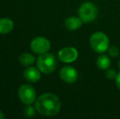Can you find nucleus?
I'll return each mask as SVG.
<instances>
[{"mask_svg":"<svg viewBox=\"0 0 120 119\" xmlns=\"http://www.w3.org/2000/svg\"><path fill=\"white\" fill-rule=\"evenodd\" d=\"M61 103L56 95L47 92L39 95L35 100V108L42 115L48 117L56 116L60 110Z\"/></svg>","mask_w":120,"mask_h":119,"instance_id":"1","label":"nucleus"},{"mask_svg":"<svg viewBox=\"0 0 120 119\" xmlns=\"http://www.w3.org/2000/svg\"><path fill=\"white\" fill-rule=\"evenodd\" d=\"M89 44L92 50L98 54H103L109 47V39L105 33L97 31L90 37Z\"/></svg>","mask_w":120,"mask_h":119,"instance_id":"2","label":"nucleus"},{"mask_svg":"<svg viewBox=\"0 0 120 119\" xmlns=\"http://www.w3.org/2000/svg\"><path fill=\"white\" fill-rule=\"evenodd\" d=\"M37 67L42 73L49 74L54 72L56 67V60L52 53H43L37 59Z\"/></svg>","mask_w":120,"mask_h":119,"instance_id":"3","label":"nucleus"},{"mask_svg":"<svg viewBox=\"0 0 120 119\" xmlns=\"http://www.w3.org/2000/svg\"><path fill=\"white\" fill-rule=\"evenodd\" d=\"M78 14L83 23H91L97 17L98 8L94 3L85 2L79 7Z\"/></svg>","mask_w":120,"mask_h":119,"instance_id":"4","label":"nucleus"},{"mask_svg":"<svg viewBox=\"0 0 120 119\" xmlns=\"http://www.w3.org/2000/svg\"><path fill=\"white\" fill-rule=\"evenodd\" d=\"M18 96L23 104L31 105L36 100V91L30 85L23 84L18 89Z\"/></svg>","mask_w":120,"mask_h":119,"instance_id":"5","label":"nucleus"},{"mask_svg":"<svg viewBox=\"0 0 120 119\" xmlns=\"http://www.w3.org/2000/svg\"><path fill=\"white\" fill-rule=\"evenodd\" d=\"M51 47V43L44 37H37L30 43V49L36 54H43L48 52Z\"/></svg>","mask_w":120,"mask_h":119,"instance_id":"6","label":"nucleus"},{"mask_svg":"<svg viewBox=\"0 0 120 119\" xmlns=\"http://www.w3.org/2000/svg\"><path fill=\"white\" fill-rule=\"evenodd\" d=\"M79 57V51L74 47H66L58 52V58L64 63H73Z\"/></svg>","mask_w":120,"mask_h":119,"instance_id":"7","label":"nucleus"},{"mask_svg":"<svg viewBox=\"0 0 120 119\" xmlns=\"http://www.w3.org/2000/svg\"><path fill=\"white\" fill-rule=\"evenodd\" d=\"M60 78L63 82L66 83H74L79 78V73L72 66L66 65L60 69Z\"/></svg>","mask_w":120,"mask_h":119,"instance_id":"8","label":"nucleus"},{"mask_svg":"<svg viewBox=\"0 0 120 119\" xmlns=\"http://www.w3.org/2000/svg\"><path fill=\"white\" fill-rule=\"evenodd\" d=\"M23 76L29 83H37L41 78V71L38 69V68L28 67L26 69H25Z\"/></svg>","mask_w":120,"mask_h":119,"instance_id":"9","label":"nucleus"},{"mask_svg":"<svg viewBox=\"0 0 120 119\" xmlns=\"http://www.w3.org/2000/svg\"><path fill=\"white\" fill-rule=\"evenodd\" d=\"M82 21L77 16H70L65 21V26L67 29L70 31H74V30L79 29L82 26Z\"/></svg>","mask_w":120,"mask_h":119,"instance_id":"10","label":"nucleus"},{"mask_svg":"<svg viewBox=\"0 0 120 119\" xmlns=\"http://www.w3.org/2000/svg\"><path fill=\"white\" fill-rule=\"evenodd\" d=\"M14 28L13 21L9 18L0 19V34H7L10 33Z\"/></svg>","mask_w":120,"mask_h":119,"instance_id":"11","label":"nucleus"},{"mask_svg":"<svg viewBox=\"0 0 120 119\" xmlns=\"http://www.w3.org/2000/svg\"><path fill=\"white\" fill-rule=\"evenodd\" d=\"M111 65V60L106 55H101L96 60V66L101 70H107Z\"/></svg>","mask_w":120,"mask_h":119,"instance_id":"12","label":"nucleus"},{"mask_svg":"<svg viewBox=\"0 0 120 119\" xmlns=\"http://www.w3.org/2000/svg\"><path fill=\"white\" fill-rule=\"evenodd\" d=\"M19 61L24 66H30V65H33L35 62V58L33 55H31L30 53H23L20 56Z\"/></svg>","mask_w":120,"mask_h":119,"instance_id":"13","label":"nucleus"},{"mask_svg":"<svg viewBox=\"0 0 120 119\" xmlns=\"http://www.w3.org/2000/svg\"><path fill=\"white\" fill-rule=\"evenodd\" d=\"M24 114L27 118H32L34 116L35 114V110L31 105H27V106L24 108Z\"/></svg>","mask_w":120,"mask_h":119,"instance_id":"14","label":"nucleus"},{"mask_svg":"<svg viewBox=\"0 0 120 119\" xmlns=\"http://www.w3.org/2000/svg\"><path fill=\"white\" fill-rule=\"evenodd\" d=\"M118 73L114 69H108L105 72V77L109 80H115L117 78Z\"/></svg>","mask_w":120,"mask_h":119,"instance_id":"15","label":"nucleus"},{"mask_svg":"<svg viewBox=\"0 0 120 119\" xmlns=\"http://www.w3.org/2000/svg\"><path fill=\"white\" fill-rule=\"evenodd\" d=\"M108 53L111 57H117L119 54V50L116 46H111L108 49Z\"/></svg>","mask_w":120,"mask_h":119,"instance_id":"16","label":"nucleus"},{"mask_svg":"<svg viewBox=\"0 0 120 119\" xmlns=\"http://www.w3.org/2000/svg\"><path fill=\"white\" fill-rule=\"evenodd\" d=\"M115 83H116V86H117L118 89L120 90V72L118 73L117 78H116V79H115Z\"/></svg>","mask_w":120,"mask_h":119,"instance_id":"17","label":"nucleus"},{"mask_svg":"<svg viewBox=\"0 0 120 119\" xmlns=\"http://www.w3.org/2000/svg\"><path fill=\"white\" fill-rule=\"evenodd\" d=\"M4 118V115H3V112L0 111V119H3Z\"/></svg>","mask_w":120,"mask_h":119,"instance_id":"18","label":"nucleus"},{"mask_svg":"<svg viewBox=\"0 0 120 119\" xmlns=\"http://www.w3.org/2000/svg\"><path fill=\"white\" fill-rule=\"evenodd\" d=\"M119 70H120V60H119Z\"/></svg>","mask_w":120,"mask_h":119,"instance_id":"19","label":"nucleus"}]
</instances>
